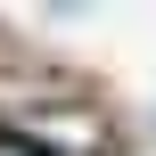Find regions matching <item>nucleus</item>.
<instances>
[{
  "instance_id": "nucleus-1",
  "label": "nucleus",
  "mask_w": 156,
  "mask_h": 156,
  "mask_svg": "<svg viewBox=\"0 0 156 156\" xmlns=\"http://www.w3.org/2000/svg\"><path fill=\"white\" fill-rule=\"evenodd\" d=\"M0 156H41V148H16V140H0Z\"/></svg>"
}]
</instances>
